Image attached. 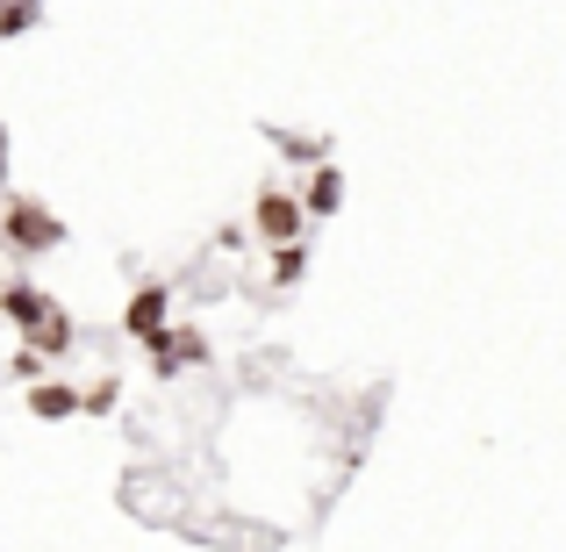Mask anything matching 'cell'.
Listing matches in <instances>:
<instances>
[{"instance_id": "6da1fadb", "label": "cell", "mask_w": 566, "mask_h": 552, "mask_svg": "<svg viewBox=\"0 0 566 552\" xmlns=\"http://www.w3.org/2000/svg\"><path fill=\"white\" fill-rule=\"evenodd\" d=\"M0 237H8L14 259H51V251L65 244L72 230H65V222H57L43 201H36V194H14V201L0 208Z\"/></svg>"}, {"instance_id": "7a4b0ae2", "label": "cell", "mask_w": 566, "mask_h": 552, "mask_svg": "<svg viewBox=\"0 0 566 552\" xmlns=\"http://www.w3.org/2000/svg\"><path fill=\"white\" fill-rule=\"evenodd\" d=\"M302 216H308V208L302 201H294V194H280V187H265L259 194V201H251V222H259V237H265V244H302Z\"/></svg>"}, {"instance_id": "3957f363", "label": "cell", "mask_w": 566, "mask_h": 552, "mask_svg": "<svg viewBox=\"0 0 566 552\" xmlns=\"http://www.w3.org/2000/svg\"><path fill=\"white\" fill-rule=\"evenodd\" d=\"M123 331L137 337V345H151L158 331H172V288H166V280H144V288L129 294V309H123Z\"/></svg>"}, {"instance_id": "277c9868", "label": "cell", "mask_w": 566, "mask_h": 552, "mask_svg": "<svg viewBox=\"0 0 566 552\" xmlns=\"http://www.w3.org/2000/svg\"><path fill=\"white\" fill-rule=\"evenodd\" d=\"M57 309H65V302H51V294L29 288V280H8V288H0V316L14 323V337H36L43 323L57 316Z\"/></svg>"}, {"instance_id": "5b68a950", "label": "cell", "mask_w": 566, "mask_h": 552, "mask_svg": "<svg viewBox=\"0 0 566 552\" xmlns=\"http://www.w3.org/2000/svg\"><path fill=\"white\" fill-rule=\"evenodd\" d=\"M29 416H36V424H72V416H80V387L72 381H36L29 387Z\"/></svg>"}, {"instance_id": "8992f818", "label": "cell", "mask_w": 566, "mask_h": 552, "mask_svg": "<svg viewBox=\"0 0 566 552\" xmlns=\"http://www.w3.org/2000/svg\"><path fill=\"white\" fill-rule=\"evenodd\" d=\"M302 208H308V216H337V208H345V173H337V166H316V173H308Z\"/></svg>"}, {"instance_id": "52a82bcc", "label": "cell", "mask_w": 566, "mask_h": 552, "mask_svg": "<svg viewBox=\"0 0 566 552\" xmlns=\"http://www.w3.org/2000/svg\"><path fill=\"white\" fill-rule=\"evenodd\" d=\"M273 137L280 158H294V166H331V137H302V129H265Z\"/></svg>"}, {"instance_id": "ba28073f", "label": "cell", "mask_w": 566, "mask_h": 552, "mask_svg": "<svg viewBox=\"0 0 566 552\" xmlns=\"http://www.w3.org/2000/svg\"><path fill=\"white\" fill-rule=\"evenodd\" d=\"M36 22H43V0H0V43L29 37Z\"/></svg>"}, {"instance_id": "9c48e42d", "label": "cell", "mask_w": 566, "mask_h": 552, "mask_svg": "<svg viewBox=\"0 0 566 552\" xmlns=\"http://www.w3.org/2000/svg\"><path fill=\"white\" fill-rule=\"evenodd\" d=\"M144 352H151V373H158V381H180V366H187V360H180V337H172V331H158Z\"/></svg>"}, {"instance_id": "30bf717a", "label": "cell", "mask_w": 566, "mask_h": 552, "mask_svg": "<svg viewBox=\"0 0 566 552\" xmlns=\"http://www.w3.org/2000/svg\"><path fill=\"white\" fill-rule=\"evenodd\" d=\"M8 381H22V387L51 381V360H43V352H29V345H14V352H8Z\"/></svg>"}, {"instance_id": "8fae6325", "label": "cell", "mask_w": 566, "mask_h": 552, "mask_svg": "<svg viewBox=\"0 0 566 552\" xmlns=\"http://www.w3.org/2000/svg\"><path fill=\"white\" fill-rule=\"evenodd\" d=\"M308 273V244H280L273 251V288H294Z\"/></svg>"}, {"instance_id": "7c38bea8", "label": "cell", "mask_w": 566, "mask_h": 552, "mask_svg": "<svg viewBox=\"0 0 566 552\" xmlns=\"http://www.w3.org/2000/svg\"><path fill=\"white\" fill-rule=\"evenodd\" d=\"M115 402H123V381H94V387H80V416H108Z\"/></svg>"}, {"instance_id": "4fadbf2b", "label": "cell", "mask_w": 566, "mask_h": 552, "mask_svg": "<svg viewBox=\"0 0 566 552\" xmlns=\"http://www.w3.org/2000/svg\"><path fill=\"white\" fill-rule=\"evenodd\" d=\"M8 166H14V144H8V123H0V187H8Z\"/></svg>"}]
</instances>
